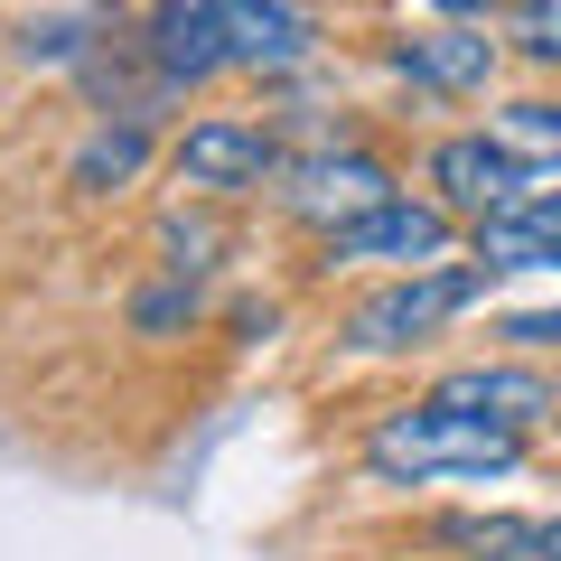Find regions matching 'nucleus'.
<instances>
[{
  "label": "nucleus",
  "mask_w": 561,
  "mask_h": 561,
  "mask_svg": "<svg viewBox=\"0 0 561 561\" xmlns=\"http://www.w3.org/2000/svg\"><path fill=\"white\" fill-rule=\"evenodd\" d=\"M486 131H496L524 169H561V94H524V103H505Z\"/></svg>",
  "instance_id": "obj_13"
},
{
  "label": "nucleus",
  "mask_w": 561,
  "mask_h": 561,
  "mask_svg": "<svg viewBox=\"0 0 561 561\" xmlns=\"http://www.w3.org/2000/svg\"><path fill=\"white\" fill-rule=\"evenodd\" d=\"M179 319H197V290H187V280H179V290H140V300H131V328H140V337H169Z\"/></svg>",
  "instance_id": "obj_17"
},
{
  "label": "nucleus",
  "mask_w": 561,
  "mask_h": 561,
  "mask_svg": "<svg viewBox=\"0 0 561 561\" xmlns=\"http://www.w3.org/2000/svg\"><path fill=\"white\" fill-rule=\"evenodd\" d=\"M534 561H561V515H552V524L534 534Z\"/></svg>",
  "instance_id": "obj_20"
},
{
  "label": "nucleus",
  "mask_w": 561,
  "mask_h": 561,
  "mask_svg": "<svg viewBox=\"0 0 561 561\" xmlns=\"http://www.w3.org/2000/svg\"><path fill=\"white\" fill-rule=\"evenodd\" d=\"M140 160H150V122H103V131L76 150V169H66V179H76L84 197H113V187L140 179Z\"/></svg>",
  "instance_id": "obj_12"
},
{
  "label": "nucleus",
  "mask_w": 561,
  "mask_h": 561,
  "mask_svg": "<svg viewBox=\"0 0 561 561\" xmlns=\"http://www.w3.org/2000/svg\"><path fill=\"white\" fill-rule=\"evenodd\" d=\"M534 534L542 524H524V515H449L440 524V542L468 561H534Z\"/></svg>",
  "instance_id": "obj_14"
},
{
  "label": "nucleus",
  "mask_w": 561,
  "mask_h": 561,
  "mask_svg": "<svg viewBox=\"0 0 561 561\" xmlns=\"http://www.w3.org/2000/svg\"><path fill=\"white\" fill-rule=\"evenodd\" d=\"M486 262H459V272H402V280H383L375 300H356L346 309V346L356 356H402V346H431L459 309H478L486 300Z\"/></svg>",
  "instance_id": "obj_2"
},
{
  "label": "nucleus",
  "mask_w": 561,
  "mask_h": 561,
  "mask_svg": "<svg viewBox=\"0 0 561 561\" xmlns=\"http://www.w3.org/2000/svg\"><path fill=\"white\" fill-rule=\"evenodd\" d=\"M20 57H28V66H66V57H84V20H28Z\"/></svg>",
  "instance_id": "obj_16"
},
{
  "label": "nucleus",
  "mask_w": 561,
  "mask_h": 561,
  "mask_svg": "<svg viewBox=\"0 0 561 561\" xmlns=\"http://www.w3.org/2000/svg\"><path fill=\"white\" fill-rule=\"evenodd\" d=\"M150 66H160V84H206L234 66V47H225V0H150Z\"/></svg>",
  "instance_id": "obj_7"
},
{
  "label": "nucleus",
  "mask_w": 561,
  "mask_h": 561,
  "mask_svg": "<svg viewBox=\"0 0 561 561\" xmlns=\"http://www.w3.org/2000/svg\"><path fill=\"white\" fill-rule=\"evenodd\" d=\"M328 243H337V262H412V272H431L449 253V206L440 197H383L375 216H356Z\"/></svg>",
  "instance_id": "obj_5"
},
{
  "label": "nucleus",
  "mask_w": 561,
  "mask_h": 561,
  "mask_svg": "<svg viewBox=\"0 0 561 561\" xmlns=\"http://www.w3.org/2000/svg\"><path fill=\"white\" fill-rule=\"evenodd\" d=\"M505 38L524 47L534 66H561V0H515V20H505Z\"/></svg>",
  "instance_id": "obj_15"
},
{
  "label": "nucleus",
  "mask_w": 561,
  "mask_h": 561,
  "mask_svg": "<svg viewBox=\"0 0 561 561\" xmlns=\"http://www.w3.org/2000/svg\"><path fill=\"white\" fill-rule=\"evenodd\" d=\"M225 47H234V66L290 76V66L319 47V28H309V10H290V0H225Z\"/></svg>",
  "instance_id": "obj_11"
},
{
  "label": "nucleus",
  "mask_w": 561,
  "mask_h": 561,
  "mask_svg": "<svg viewBox=\"0 0 561 561\" xmlns=\"http://www.w3.org/2000/svg\"><path fill=\"white\" fill-rule=\"evenodd\" d=\"M431 187H440L449 216H496V206H515L524 187H534V169H524L496 131H459V140L431 150Z\"/></svg>",
  "instance_id": "obj_4"
},
{
  "label": "nucleus",
  "mask_w": 561,
  "mask_h": 561,
  "mask_svg": "<svg viewBox=\"0 0 561 561\" xmlns=\"http://www.w3.org/2000/svg\"><path fill=\"white\" fill-rule=\"evenodd\" d=\"M169 160H179L187 187H206V197H234V187H262V179H272L280 150H272V131H262V122H187Z\"/></svg>",
  "instance_id": "obj_6"
},
{
  "label": "nucleus",
  "mask_w": 561,
  "mask_h": 561,
  "mask_svg": "<svg viewBox=\"0 0 561 561\" xmlns=\"http://www.w3.org/2000/svg\"><path fill=\"white\" fill-rule=\"evenodd\" d=\"M440 412H468L486 421V431H534V421H552V393H542V375H524V365H459V375H440Z\"/></svg>",
  "instance_id": "obj_9"
},
{
  "label": "nucleus",
  "mask_w": 561,
  "mask_h": 561,
  "mask_svg": "<svg viewBox=\"0 0 561 561\" xmlns=\"http://www.w3.org/2000/svg\"><path fill=\"white\" fill-rule=\"evenodd\" d=\"M383 197H402V187H393V169L365 160V150H309V160L280 179V206L300 225H328V234H346L356 216H375Z\"/></svg>",
  "instance_id": "obj_3"
},
{
  "label": "nucleus",
  "mask_w": 561,
  "mask_h": 561,
  "mask_svg": "<svg viewBox=\"0 0 561 561\" xmlns=\"http://www.w3.org/2000/svg\"><path fill=\"white\" fill-rule=\"evenodd\" d=\"M393 66L421 94H486L496 84V38L478 20H440V28H421V38H402Z\"/></svg>",
  "instance_id": "obj_8"
},
{
  "label": "nucleus",
  "mask_w": 561,
  "mask_h": 561,
  "mask_svg": "<svg viewBox=\"0 0 561 561\" xmlns=\"http://www.w3.org/2000/svg\"><path fill=\"white\" fill-rule=\"evenodd\" d=\"M431 10H440V20H486L496 0H431Z\"/></svg>",
  "instance_id": "obj_19"
},
{
  "label": "nucleus",
  "mask_w": 561,
  "mask_h": 561,
  "mask_svg": "<svg viewBox=\"0 0 561 561\" xmlns=\"http://www.w3.org/2000/svg\"><path fill=\"white\" fill-rule=\"evenodd\" d=\"M505 337H515V346H561V309H534V319H515Z\"/></svg>",
  "instance_id": "obj_18"
},
{
  "label": "nucleus",
  "mask_w": 561,
  "mask_h": 561,
  "mask_svg": "<svg viewBox=\"0 0 561 561\" xmlns=\"http://www.w3.org/2000/svg\"><path fill=\"white\" fill-rule=\"evenodd\" d=\"M478 262L486 272H561V187H524L515 206L478 216Z\"/></svg>",
  "instance_id": "obj_10"
},
{
  "label": "nucleus",
  "mask_w": 561,
  "mask_h": 561,
  "mask_svg": "<svg viewBox=\"0 0 561 561\" xmlns=\"http://www.w3.org/2000/svg\"><path fill=\"white\" fill-rule=\"evenodd\" d=\"M524 459L515 431H486L468 412H440V402H412V412H383L375 440H365V468L393 486H431V478H505Z\"/></svg>",
  "instance_id": "obj_1"
}]
</instances>
